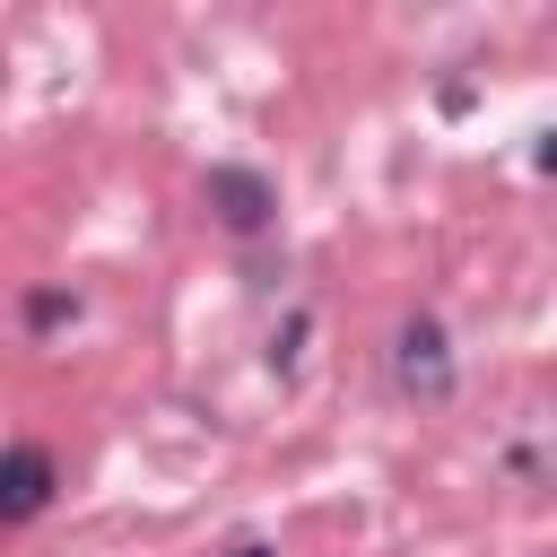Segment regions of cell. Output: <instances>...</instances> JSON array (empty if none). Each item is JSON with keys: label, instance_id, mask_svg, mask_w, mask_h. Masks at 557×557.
I'll return each instance as SVG.
<instances>
[{"label": "cell", "instance_id": "1", "mask_svg": "<svg viewBox=\"0 0 557 557\" xmlns=\"http://www.w3.org/2000/svg\"><path fill=\"white\" fill-rule=\"evenodd\" d=\"M392 374H400V392H418V400H453V348H444V322H435V313H409V322L392 331Z\"/></svg>", "mask_w": 557, "mask_h": 557}, {"label": "cell", "instance_id": "5", "mask_svg": "<svg viewBox=\"0 0 557 557\" xmlns=\"http://www.w3.org/2000/svg\"><path fill=\"white\" fill-rule=\"evenodd\" d=\"M235 557H278V548H261V540H244V548H235Z\"/></svg>", "mask_w": 557, "mask_h": 557}, {"label": "cell", "instance_id": "2", "mask_svg": "<svg viewBox=\"0 0 557 557\" xmlns=\"http://www.w3.org/2000/svg\"><path fill=\"white\" fill-rule=\"evenodd\" d=\"M209 218L226 226V235H261L270 218H278V183L261 174V165H209Z\"/></svg>", "mask_w": 557, "mask_h": 557}, {"label": "cell", "instance_id": "3", "mask_svg": "<svg viewBox=\"0 0 557 557\" xmlns=\"http://www.w3.org/2000/svg\"><path fill=\"white\" fill-rule=\"evenodd\" d=\"M52 487H61V470H52V453H44V444H17V453H0V522H26V513H44V505H52Z\"/></svg>", "mask_w": 557, "mask_h": 557}, {"label": "cell", "instance_id": "4", "mask_svg": "<svg viewBox=\"0 0 557 557\" xmlns=\"http://www.w3.org/2000/svg\"><path fill=\"white\" fill-rule=\"evenodd\" d=\"M61 313H70V296H61V287H44V296H26V322H35V331H52Z\"/></svg>", "mask_w": 557, "mask_h": 557}]
</instances>
